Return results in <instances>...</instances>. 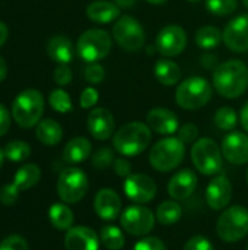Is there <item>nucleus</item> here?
Returning a JSON list of instances; mask_svg holds the SVG:
<instances>
[{
	"label": "nucleus",
	"mask_w": 248,
	"mask_h": 250,
	"mask_svg": "<svg viewBox=\"0 0 248 250\" xmlns=\"http://www.w3.org/2000/svg\"><path fill=\"white\" fill-rule=\"evenodd\" d=\"M0 250H29V246L22 236L12 234L0 242Z\"/></svg>",
	"instance_id": "e433bc0d"
},
{
	"label": "nucleus",
	"mask_w": 248,
	"mask_h": 250,
	"mask_svg": "<svg viewBox=\"0 0 248 250\" xmlns=\"http://www.w3.org/2000/svg\"><path fill=\"white\" fill-rule=\"evenodd\" d=\"M3 160H4V151L0 148V167H1V164H3Z\"/></svg>",
	"instance_id": "5fc2aeb1"
},
{
	"label": "nucleus",
	"mask_w": 248,
	"mask_h": 250,
	"mask_svg": "<svg viewBox=\"0 0 248 250\" xmlns=\"http://www.w3.org/2000/svg\"><path fill=\"white\" fill-rule=\"evenodd\" d=\"M10 127V116L3 104H0V136H3Z\"/></svg>",
	"instance_id": "49530a36"
},
{
	"label": "nucleus",
	"mask_w": 248,
	"mask_h": 250,
	"mask_svg": "<svg viewBox=\"0 0 248 250\" xmlns=\"http://www.w3.org/2000/svg\"><path fill=\"white\" fill-rule=\"evenodd\" d=\"M113 47L111 35L98 28H92L85 31L77 40V54L82 60L88 63H96L108 56Z\"/></svg>",
	"instance_id": "0eeeda50"
},
{
	"label": "nucleus",
	"mask_w": 248,
	"mask_h": 250,
	"mask_svg": "<svg viewBox=\"0 0 248 250\" xmlns=\"http://www.w3.org/2000/svg\"><path fill=\"white\" fill-rule=\"evenodd\" d=\"M187 45V34L180 25L164 26L155 40V48L164 57H175L184 51Z\"/></svg>",
	"instance_id": "f8f14e48"
},
{
	"label": "nucleus",
	"mask_w": 248,
	"mask_h": 250,
	"mask_svg": "<svg viewBox=\"0 0 248 250\" xmlns=\"http://www.w3.org/2000/svg\"><path fill=\"white\" fill-rule=\"evenodd\" d=\"M212 100V85L202 76H191L180 82L175 101L184 110H199Z\"/></svg>",
	"instance_id": "20e7f679"
},
{
	"label": "nucleus",
	"mask_w": 248,
	"mask_h": 250,
	"mask_svg": "<svg viewBox=\"0 0 248 250\" xmlns=\"http://www.w3.org/2000/svg\"><path fill=\"white\" fill-rule=\"evenodd\" d=\"M213 120H215L216 127H219L221 130H232L238 123V116H237V111L234 108L221 107L215 113Z\"/></svg>",
	"instance_id": "473e14b6"
},
{
	"label": "nucleus",
	"mask_w": 248,
	"mask_h": 250,
	"mask_svg": "<svg viewBox=\"0 0 248 250\" xmlns=\"http://www.w3.org/2000/svg\"><path fill=\"white\" fill-rule=\"evenodd\" d=\"M114 3H115L118 7L129 9V7H132V6H134L136 0H114Z\"/></svg>",
	"instance_id": "3c124183"
},
{
	"label": "nucleus",
	"mask_w": 248,
	"mask_h": 250,
	"mask_svg": "<svg viewBox=\"0 0 248 250\" xmlns=\"http://www.w3.org/2000/svg\"><path fill=\"white\" fill-rule=\"evenodd\" d=\"M91 152H92L91 142L83 136H77L66 144L63 149V160L69 164H79L86 158H89Z\"/></svg>",
	"instance_id": "b1692460"
},
{
	"label": "nucleus",
	"mask_w": 248,
	"mask_h": 250,
	"mask_svg": "<svg viewBox=\"0 0 248 250\" xmlns=\"http://www.w3.org/2000/svg\"><path fill=\"white\" fill-rule=\"evenodd\" d=\"M6 75H7V64L4 62V59L0 56V82L6 78Z\"/></svg>",
	"instance_id": "603ef678"
},
{
	"label": "nucleus",
	"mask_w": 248,
	"mask_h": 250,
	"mask_svg": "<svg viewBox=\"0 0 248 250\" xmlns=\"http://www.w3.org/2000/svg\"><path fill=\"white\" fill-rule=\"evenodd\" d=\"M72 70L67 64H58V67L54 70V81L58 85H69L72 82Z\"/></svg>",
	"instance_id": "37998d69"
},
{
	"label": "nucleus",
	"mask_w": 248,
	"mask_h": 250,
	"mask_svg": "<svg viewBox=\"0 0 248 250\" xmlns=\"http://www.w3.org/2000/svg\"><path fill=\"white\" fill-rule=\"evenodd\" d=\"M19 199V189L15 186V183L12 185H4L0 189V202L6 207H12L18 202Z\"/></svg>",
	"instance_id": "58836bf2"
},
{
	"label": "nucleus",
	"mask_w": 248,
	"mask_h": 250,
	"mask_svg": "<svg viewBox=\"0 0 248 250\" xmlns=\"http://www.w3.org/2000/svg\"><path fill=\"white\" fill-rule=\"evenodd\" d=\"M232 199V185L229 179L224 174L216 176L206 189V202L208 205L215 209L221 211L225 209Z\"/></svg>",
	"instance_id": "dca6fc26"
},
{
	"label": "nucleus",
	"mask_w": 248,
	"mask_h": 250,
	"mask_svg": "<svg viewBox=\"0 0 248 250\" xmlns=\"http://www.w3.org/2000/svg\"><path fill=\"white\" fill-rule=\"evenodd\" d=\"M114 160L115 158H114L113 149L111 148H107V146H102V148H99L94 154V157H92V166L95 168H98V170H104V168L113 166Z\"/></svg>",
	"instance_id": "c9c22d12"
},
{
	"label": "nucleus",
	"mask_w": 248,
	"mask_h": 250,
	"mask_svg": "<svg viewBox=\"0 0 248 250\" xmlns=\"http://www.w3.org/2000/svg\"><path fill=\"white\" fill-rule=\"evenodd\" d=\"M86 125L89 133L96 141H107L115 129V122L111 111L104 107L94 108L88 116Z\"/></svg>",
	"instance_id": "f3484780"
},
{
	"label": "nucleus",
	"mask_w": 248,
	"mask_h": 250,
	"mask_svg": "<svg viewBox=\"0 0 248 250\" xmlns=\"http://www.w3.org/2000/svg\"><path fill=\"white\" fill-rule=\"evenodd\" d=\"M44 113V98L37 89L22 91L12 104V116L15 122L23 127H32L39 123V119Z\"/></svg>",
	"instance_id": "39448f33"
},
{
	"label": "nucleus",
	"mask_w": 248,
	"mask_h": 250,
	"mask_svg": "<svg viewBox=\"0 0 248 250\" xmlns=\"http://www.w3.org/2000/svg\"><path fill=\"white\" fill-rule=\"evenodd\" d=\"M145 1H148L151 4H164V3H167V0H145Z\"/></svg>",
	"instance_id": "864d4df0"
},
{
	"label": "nucleus",
	"mask_w": 248,
	"mask_h": 250,
	"mask_svg": "<svg viewBox=\"0 0 248 250\" xmlns=\"http://www.w3.org/2000/svg\"><path fill=\"white\" fill-rule=\"evenodd\" d=\"M213 88L225 98H238L248 88V67L241 60H228L213 70Z\"/></svg>",
	"instance_id": "f257e3e1"
},
{
	"label": "nucleus",
	"mask_w": 248,
	"mask_h": 250,
	"mask_svg": "<svg viewBox=\"0 0 248 250\" xmlns=\"http://www.w3.org/2000/svg\"><path fill=\"white\" fill-rule=\"evenodd\" d=\"M186 155V145L178 138H164L158 141L151 152L149 163L159 173H168L177 168Z\"/></svg>",
	"instance_id": "7ed1b4c3"
},
{
	"label": "nucleus",
	"mask_w": 248,
	"mask_h": 250,
	"mask_svg": "<svg viewBox=\"0 0 248 250\" xmlns=\"http://www.w3.org/2000/svg\"><path fill=\"white\" fill-rule=\"evenodd\" d=\"M99 239H101V243L104 245V248H107L108 250H121L126 243L123 231L115 226L102 227Z\"/></svg>",
	"instance_id": "7c9ffc66"
},
{
	"label": "nucleus",
	"mask_w": 248,
	"mask_h": 250,
	"mask_svg": "<svg viewBox=\"0 0 248 250\" xmlns=\"http://www.w3.org/2000/svg\"><path fill=\"white\" fill-rule=\"evenodd\" d=\"M247 183H248V170H247Z\"/></svg>",
	"instance_id": "13d9d810"
},
{
	"label": "nucleus",
	"mask_w": 248,
	"mask_h": 250,
	"mask_svg": "<svg viewBox=\"0 0 248 250\" xmlns=\"http://www.w3.org/2000/svg\"><path fill=\"white\" fill-rule=\"evenodd\" d=\"M101 239L98 234L85 226L72 227L66 231L64 248L66 250H98Z\"/></svg>",
	"instance_id": "a211bd4d"
},
{
	"label": "nucleus",
	"mask_w": 248,
	"mask_h": 250,
	"mask_svg": "<svg viewBox=\"0 0 248 250\" xmlns=\"http://www.w3.org/2000/svg\"><path fill=\"white\" fill-rule=\"evenodd\" d=\"M94 209L101 220L113 221L120 215L121 199L118 193L113 189H101L94 199Z\"/></svg>",
	"instance_id": "6ab92c4d"
},
{
	"label": "nucleus",
	"mask_w": 248,
	"mask_h": 250,
	"mask_svg": "<svg viewBox=\"0 0 248 250\" xmlns=\"http://www.w3.org/2000/svg\"><path fill=\"white\" fill-rule=\"evenodd\" d=\"M187 1H191V3H196V1H200V0H187Z\"/></svg>",
	"instance_id": "4d7b16f0"
},
{
	"label": "nucleus",
	"mask_w": 248,
	"mask_h": 250,
	"mask_svg": "<svg viewBox=\"0 0 248 250\" xmlns=\"http://www.w3.org/2000/svg\"><path fill=\"white\" fill-rule=\"evenodd\" d=\"M183 217V208L175 201H165L156 208V220L162 226H172Z\"/></svg>",
	"instance_id": "c756f323"
},
{
	"label": "nucleus",
	"mask_w": 248,
	"mask_h": 250,
	"mask_svg": "<svg viewBox=\"0 0 248 250\" xmlns=\"http://www.w3.org/2000/svg\"><path fill=\"white\" fill-rule=\"evenodd\" d=\"M113 37L123 50L132 53L143 48L146 41L145 29L140 22L129 15H124L115 21L113 26Z\"/></svg>",
	"instance_id": "9d476101"
},
{
	"label": "nucleus",
	"mask_w": 248,
	"mask_h": 250,
	"mask_svg": "<svg viewBox=\"0 0 248 250\" xmlns=\"http://www.w3.org/2000/svg\"><path fill=\"white\" fill-rule=\"evenodd\" d=\"M224 42L231 51H248V15H240L227 23L224 29Z\"/></svg>",
	"instance_id": "4468645a"
},
{
	"label": "nucleus",
	"mask_w": 248,
	"mask_h": 250,
	"mask_svg": "<svg viewBox=\"0 0 248 250\" xmlns=\"http://www.w3.org/2000/svg\"><path fill=\"white\" fill-rule=\"evenodd\" d=\"M197 188V176L194 171L184 168L175 173L168 183V193L175 201H184L194 193Z\"/></svg>",
	"instance_id": "aec40b11"
},
{
	"label": "nucleus",
	"mask_w": 248,
	"mask_h": 250,
	"mask_svg": "<svg viewBox=\"0 0 248 250\" xmlns=\"http://www.w3.org/2000/svg\"><path fill=\"white\" fill-rule=\"evenodd\" d=\"M86 15L92 22L96 23H110L118 19L120 7L114 1L95 0L86 7Z\"/></svg>",
	"instance_id": "4be33fe9"
},
{
	"label": "nucleus",
	"mask_w": 248,
	"mask_h": 250,
	"mask_svg": "<svg viewBox=\"0 0 248 250\" xmlns=\"http://www.w3.org/2000/svg\"><path fill=\"white\" fill-rule=\"evenodd\" d=\"M133 250H167V248L158 237H145L134 245Z\"/></svg>",
	"instance_id": "79ce46f5"
},
{
	"label": "nucleus",
	"mask_w": 248,
	"mask_h": 250,
	"mask_svg": "<svg viewBox=\"0 0 248 250\" xmlns=\"http://www.w3.org/2000/svg\"><path fill=\"white\" fill-rule=\"evenodd\" d=\"M89 188L88 176L77 167L64 168L57 180V195L64 204L80 202Z\"/></svg>",
	"instance_id": "1a4fd4ad"
},
{
	"label": "nucleus",
	"mask_w": 248,
	"mask_h": 250,
	"mask_svg": "<svg viewBox=\"0 0 248 250\" xmlns=\"http://www.w3.org/2000/svg\"><path fill=\"white\" fill-rule=\"evenodd\" d=\"M47 53L58 64H69L73 60V44L64 35H54L47 44Z\"/></svg>",
	"instance_id": "5701e85b"
},
{
	"label": "nucleus",
	"mask_w": 248,
	"mask_h": 250,
	"mask_svg": "<svg viewBox=\"0 0 248 250\" xmlns=\"http://www.w3.org/2000/svg\"><path fill=\"white\" fill-rule=\"evenodd\" d=\"M222 155L224 158L235 166H243L248 163V136L243 132H231L222 141Z\"/></svg>",
	"instance_id": "2eb2a0df"
},
{
	"label": "nucleus",
	"mask_w": 248,
	"mask_h": 250,
	"mask_svg": "<svg viewBox=\"0 0 248 250\" xmlns=\"http://www.w3.org/2000/svg\"><path fill=\"white\" fill-rule=\"evenodd\" d=\"M152 141V130L142 122H130L121 126L113 136V146L124 157H134L143 152Z\"/></svg>",
	"instance_id": "f03ea898"
},
{
	"label": "nucleus",
	"mask_w": 248,
	"mask_h": 250,
	"mask_svg": "<svg viewBox=\"0 0 248 250\" xmlns=\"http://www.w3.org/2000/svg\"><path fill=\"white\" fill-rule=\"evenodd\" d=\"M124 193L134 204H149L156 195V185L148 174H130L124 182Z\"/></svg>",
	"instance_id": "ddd939ff"
},
{
	"label": "nucleus",
	"mask_w": 248,
	"mask_h": 250,
	"mask_svg": "<svg viewBox=\"0 0 248 250\" xmlns=\"http://www.w3.org/2000/svg\"><path fill=\"white\" fill-rule=\"evenodd\" d=\"M197 136H199V129L196 125L193 123H186L184 126H181L178 130H177V138L186 145V144H193L197 141Z\"/></svg>",
	"instance_id": "4c0bfd02"
},
{
	"label": "nucleus",
	"mask_w": 248,
	"mask_h": 250,
	"mask_svg": "<svg viewBox=\"0 0 248 250\" xmlns=\"http://www.w3.org/2000/svg\"><path fill=\"white\" fill-rule=\"evenodd\" d=\"M48 101H50V105L53 107V110H56L58 113H69L73 108L69 94L63 89H54L50 94Z\"/></svg>",
	"instance_id": "f704fd0d"
},
{
	"label": "nucleus",
	"mask_w": 248,
	"mask_h": 250,
	"mask_svg": "<svg viewBox=\"0 0 248 250\" xmlns=\"http://www.w3.org/2000/svg\"><path fill=\"white\" fill-rule=\"evenodd\" d=\"M240 119H241V125H243L244 130L248 133V103H246V105L243 107L241 114H240Z\"/></svg>",
	"instance_id": "09e8293b"
},
{
	"label": "nucleus",
	"mask_w": 248,
	"mask_h": 250,
	"mask_svg": "<svg viewBox=\"0 0 248 250\" xmlns=\"http://www.w3.org/2000/svg\"><path fill=\"white\" fill-rule=\"evenodd\" d=\"M113 170L120 177H129L132 174V164L126 158H115L113 163Z\"/></svg>",
	"instance_id": "a18cd8bd"
},
{
	"label": "nucleus",
	"mask_w": 248,
	"mask_h": 250,
	"mask_svg": "<svg viewBox=\"0 0 248 250\" xmlns=\"http://www.w3.org/2000/svg\"><path fill=\"white\" fill-rule=\"evenodd\" d=\"M243 4H244L246 7H248V0H243Z\"/></svg>",
	"instance_id": "6e6d98bb"
},
{
	"label": "nucleus",
	"mask_w": 248,
	"mask_h": 250,
	"mask_svg": "<svg viewBox=\"0 0 248 250\" xmlns=\"http://www.w3.org/2000/svg\"><path fill=\"white\" fill-rule=\"evenodd\" d=\"M41 179V170L37 164H25L22 166L13 179L15 186L19 190H28L31 188H34Z\"/></svg>",
	"instance_id": "cd10ccee"
},
{
	"label": "nucleus",
	"mask_w": 248,
	"mask_h": 250,
	"mask_svg": "<svg viewBox=\"0 0 248 250\" xmlns=\"http://www.w3.org/2000/svg\"><path fill=\"white\" fill-rule=\"evenodd\" d=\"M183 250H215L210 240L205 236H193L187 240Z\"/></svg>",
	"instance_id": "a19ab883"
},
{
	"label": "nucleus",
	"mask_w": 248,
	"mask_h": 250,
	"mask_svg": "<svg viewBox=\"0 0 248 250\" xmlns=\"http://www.w3.org/2000/svg\"><path fill=\"white\" fill-rule=\"evenodd\" d=\"M35 133H37L38 141L44 145H48V146L57 145L63 138L61 126L53 119H44L42 122H39Z\"/></svg>",
	"instance_id": "a878e982"
},
{
	"label": "nucleus",
	"mask_w": 248,
	"mask_h": 250,
	"mask_svg": "<svg viewBox=\"0 0 248 250\" xmlns=\"http://www.w3.org/2000/svg\"><path fill=\"white\" fill-rule=\"evenodd\" d=\"M200 63H202V66L205 67V69H212V70H215L219 64H218V57L215 56V54H205V56H202V59H200Z\"/></svg>",
	"instance_id": "de8ad7c7"
},
{
	"label": "nucleus",
	"mask_w": 248,
	"mask_h": 250,
	"mask_svg": "<svg viewBox=\"0 0 248 250\" xmlns=\"http://www.w3.org/2000/svg\"><path fill=\"white\" fill-rule=\"evenodd\" d=\"M191 161L196 170L205 176L219 174L224 164L222 149L210 138H200L191 148Z\"/></svg>",
	"instance_id": "6e6552de"
},
{
	"label": "nucleus",
	"mask_w": 248,
	"mask_h": 250,
	"mask_svg": "<svg viewBox=\"0 0 248 250\" xmlns=\"http://www.w3.org/2000/svg\"><path fill=\"white\" fill-rule=\"evenodd\" d=\"M247 250H248V249H247Z\"/></svg>",
	"instance_id": "bf43d9fd"
},
{
	"label": "nucleus",
	"mask_w": 248,
	"mask_h": 250,
	"mask_svg": "<svg viewBox=\"0 0 248 250\" xmlns=\"http://www.w3.org/2000/svg\"><path fill=\"white\" fill-rule=\"evenodd\" d=\"M155 217L156 215H153L149 208L136 204L127 207L123 211L120 217V224L132 236H146L152 231L155 226Z\"/></svg>",
	"instance_id": "9b49d317"
},
{
	"label": "nucleus",
	"mask_w": 248,
	"mask_h": 250,
	"mask_svg": "<svg viewBox=\"0 0 248 250\" xmlns=\"http://www.w3.org/2000/svg\"><path fill=\"white\" fill-rule=\"evenodd\" d=\"M224 41V32L216 26H202L196 32V44L203 50H213Z\"/></svg>",
	"instance_id": "c85d7f7f"
},
{
	"label": "nucleus",
	"mask_w": 248,
	"mask_h": 250,
	"mask_svg": "<svg viewBox=\"0 0 248 250\" xmlns=\"http://www.w3.org/2000/svg\"><path fill=\"white\" fill-rule=\"evenodd\" d=\"M151 130L159 135H172L180 129V122L175 113L168 108H152L146 116Z\"/></svg>",
	"instance_id": "412c9836"
},
{
	"label": "nucleus",
	"mask_w": 248,
	"mask_h": 250,
	"mask_svg": "<svg viewBox=\"0 0 248 250\" xmlns=\"http://www.w3.org/2000/svg\"><path fill=\"white\" fill-rule=\"evenodd\" d=\"M153 73H155L156 81L167 86L177 85V82H180V79H181L180 66L170 59H159L155 63Z\"/></svg>",
	"instance_id": "393cba45"
},
{
	"label": "nucleus",
	"mask_w": 248,
	"mask_h": 250,
	"mask_svg": "<svg viewBox=\"0 0 248 250\" xmlns=\"http://www.w3.org/2000/svg\"><path fill=\"white\" fill-rule=\"evenodd\" d=\"M7 34H9L7 26L0 21V47H3V44L6 42V40H7Z\"/></svg>",
	"instance_id": "8fccbe9b"
},
{
	"label": "nucleus",
	"mask_w": 248,
	"mask_h": 250,
	"mask_svg": "<svg viewBox=\"0 0 248 250\" xmlns=\"http://www.w3.org/2000/svg\"><path fill=\"white\" fill-rule=\"evenodd\" d=\"M105 78V70L101 64L98 63H91L86 69H85V79L89 82V83H94V85H98L104 81Z\"/></svg>",
	"instance_id": "ea45409f"
},
{
	"label": "nucleus",
	"mask_w": 248,
	"mask_h": 250,
	"mask_svg": "<svg viewBox=\"0 0 248 250\" xmlns=\"http://www.w3.org/2000/svg\"><path fill=\"white\" fill-rule=\"evenodd\" d=\"M48 217H50L51 226L60 231H67L69 229L73 227V220H75L73 212L64 202L53 204L48 211Z\"/></svg>",
	"instance_id": "bb28decb"
},
{
	"label": "nucleus",
	"mask_w": 248,
	"mask_h": 250,
	"mask_svg": "<svg viewBox=\"0 0 248 250\" xmlns=\"http://www.w3.org/2000/svg\"><path fill=\"white\" fill-rule=\"evenodd\" d=\"M98 91L95 88H86L80 94V107L82 108H91L98 103Z\"/></svg>",
	"instance_id": "c03bdc74"
},
{
	"label": "nucleus",
	"mask_w": 248,
	"mask_h": 250,
	"mask_svg": "<svg viewBox=\"0 0 248 250\" xmlns=\"http://www.w3.org/2000/svg\"><path fill=\"white\" fill-rule=\"evenodd\" d=\"M216 233L221 240L235 243L248 234V209L243 205L227 208L216 223Z\"/></svg>",
	"instance_id": "423d86ee"
},
{
	"label": "nucleus",
	"mask_w": 248,
	"mask_h": 250,
	"mask_svg": "<svg viewBox=\"0 0 248 250\" xmlns=\"http://www.w3.org/2000/svg\"><path fill=\"white\" fill-rule=\"evenodd\" d=\"M3 151H4V157L13 163L23 161L31 155V146L23 141H12L6 145Z\"/></svg>",
	"instance_id": "2f4dec72"
},
{
	"label": "nucleus",
	"mask_w": 248,
	"mask_h": 250,
	"mask_svg": "<svg viewBox=\"0 0 248 250\" xmlns=\"http://www.w3.org/2000/svg\"><path fill=\"white\" fill-rule=\"evenodd\" d=\"M237 0H206V9L215 16H227L237 10Z\"/></svg>",
	"instance_id": "72a5a7b5"
}]
</instances>
